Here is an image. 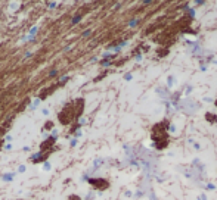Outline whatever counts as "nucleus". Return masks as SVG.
<instances>
[{
	"label": "nucleus",
	"instance_id": "f257e3e1",
	"mask_svg": "<svg viewBox=\"0 0 217 200\" xmlns=\"http://www.w3.org/2000/svg\"><path fill=\"white\" fill-rule=\"evenodd\" d=\"M83 109H84V100H83V99L70 102V103H67V105L62 108V111H61L59 115H58V119H59L61 124H64V125H70L71 122L77 121L80 116H81Z\"/></svg>",
	"mask_w": 217,
	"mask_h": 200
},
{
	"label": "nucleus",
	"instance_id": "f03ea898",
	"mask_svg": "<svg viewBox=\"0 0 217 200\" xmlns=\"http://www.w3.org/2000/svg\"><path fill=\"white\" fill-rule=\"evenodd\" d=\"M169 124L170 121L164 119L157 122L152 129H151V137H152V141L155 144V149L157 150H164L169 143H170V137H169Z\"/></svg>",
	"mask_w": 217,
	"mask_h": 200
},
{
	"label": "nucleus",
	"instance_id": "7ed1b4c3",
	"mask_svg": "<svg viewBox=\"0 0 217 200\" xmlns=\"http://www.w3.org/2000/svg\"><path fill=\"white\" fill-rule=\"evenodd\" d=\"M89 183L92 184V187L98 188V190H106L109 187V183L106 180H102V178H96V180H89Z\"/></svg>",
	"mask_w": 217,
	"mask_h": 200
},
{
	"label": "nucleus",
	"instance_id": "20e7f679",
	"mask_svg": "<svg viewBox=\"0 0 217 200\" xmlns=\"http://www.w3.org/2000/svg\"><path fill=\"white\" fill-rule=\"evenodd\" d=\"M205 119L208 121L210 124H217V115H216V113L208 112V113H205Z\"/></svg>",
	"mask_w": 217,
	"mask_h": 200
},
{
	"label": "nucleus",
	"instance_id": "39448f33",
	"mask_svg": "<svg viewBox=\"0 0 217 200\" xmlns=\"http://www.w3.org/2000/svg\"><path fill=\"white\" fill-rule=\"evenodd\" d=\"M68 200H80V199H78V196H71Z\"/></svg>",
	"mask_w": 217,
	"mask_h": 200
},
{
	"label": "nucleus",
	"instance_id": "423d86ee",
	"mask_svg": "<svg viewBox=\"0 0 217 200\" xmlns=\"http://www.w3.org/2000/svg\"><path fill=\"white\" fill-rule=\"evenodd\" d=\"M214 105H216V108H217V99H216V102H214Z\"/></svg>",
	"mask_w": 217,
	"mask_h": 200
}]
</instances>
